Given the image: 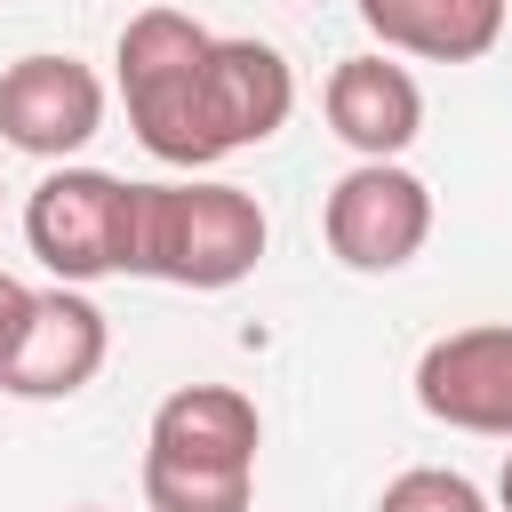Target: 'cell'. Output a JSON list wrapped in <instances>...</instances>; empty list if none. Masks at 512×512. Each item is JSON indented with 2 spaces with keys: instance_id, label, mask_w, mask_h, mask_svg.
<instances>
[{
  "instance_id": "obj_8",
  "label": "cell",
  "mask_w": 512,
  "mask_h": 512,
  "mask_svg": "<svg viewBox=\"0 0 512 512\" xmlns=\"http://www.w3.org/2000/svg\"><path fill=\"white\" fill-rule=\"evenodd\" d=\"M104 128V80L80 56H16L0 72V136L32 160H72Z\"/></svg>"
},
{
  "instance_id": "obj_9",
  "label": "cell",
  "mask_w": 512,
  "mask_h": 512,
  "mask_svg": "<svg viewBox=\"0 0 512 512\" xmlns=\"http://www.w3.org/2000/svg\"><path fill=\"white\" fill-rule=\"evenodd\" d=\"M328 128L360 152V160H400L416 136H424V88L408 64H392V48H368V56H344L328 72Z\"/></svg>"
},
{
  "instance_id": "obj_6",
  "label": "cell",
  "mask_w": 512,
  "mask_h": 512,
  "mask_svg": "<svg viewBox=\"0 0 512 512\" xmlns=\"http://www.w3.org/2000/svg\"><path fill=\"white\" fill-rule=\"evenodd\" d=\"M104 352H112V328L72 280L32 288V304H24V320L0 352V392L8 400H72V392L96 384Z\"/></svg>"
},
{
  "instance_id": "obj_2",
  "label": "cell",
  "mask_w": 512,
  "mask_h": 512,
  "mask_svg": "<svg viewBox=\"0 0 512 512\" xmlns=\"http://www.w3.org/2000/svg\"><path fill=\"white\" fill-rule=\"evenodd\" d=\"M264 416L232 384H176L144 432V512H248Z\"/></svg>"
},
{
  "instance_id": "obj_4",
  "label": "cell",
  "mask_w": 512,
  "mask_h": 512,
  "mask_svg": "<svg viewBox=\"0 0 512 512\" xmlns=\"http://www.w3.org/2000/svg\"><path fill=\"white\" fill-rule=\"evenodd\" d=\"M24 240L72 288L112 280L128 272V248H136V184L104 168H48L24 200Z\"/></svg>"
},
{
  "instance_id": "obj_14",
  "label": "cell",
  "mask_w": 512,
  "mask_h": 512,
  "mask_svg": "<svg viewBox=\"0 0 512 512\" xmlns=\"http://www.w3.org/2000/svg\"><path fill=\"white\" fill-rule=\"evenodd\" d=\"M72 512H104V504H72Z\"/></svg>"
},
{
  "instance_id": "obj_13",
  "label": "cell",
  "mask_w": 512,
  "mask_h": 512,
  "mask_svg": "<svg viewBox=\"0 0 512 512\" xmlns=\"http://www.w3.org/2000/svg\"><path fill=\"white\" fill-rule=\"evenodd\" d=\"M496 504L512 512V456H504V472H496Z\"/></svg>"
},
{
  "instance_id": "obj_5",
  "label": "cell",
  "mask_w": 512,
  "mask_h": 512,
  "mask_svg": "<svg viewBox=\"0 0 512 512\" xmlns=\"http://www.w3.org/2000/svg\"><path fill=\"white\" fill-rule=\"evenodd\" d=\"M320 232H328L336 264H352V272H400L432 240V192L400 160H360V168L336 176V192L320 208Z\"/></svg>"
},
{
  "instance_id": "obj_7",
  "label": "cell",
  "mask_w": 512,
  "mask_h": 512,
  "mask_svg": "<svg viewBox=\"0 0 512 512\" xmlns=\"http://www.w3.org/2000/svg\"><path fill=\"white\" fill-rule=\"evenodd\" d=\"M416 408L448 432L512 440V320L432 336L416 360Z\"/></svg>"
},
{
  "instance_id": "obj_11",
  "label": "cell",
  "mask_w": 512,
  "mask_h": 512,
  "mask_svg": "<svg viewBox=\"0 0 512 512\" xmlns=\"http://www.w3.org/2000/svg\"><path fill=\"white\" fill-rule=\"evenodd\" d=\"M376 512H488V496H480L464 472H448V464H408V472L376 496Z\"/></svg>"
},
{
  "instance_id": "obj_10",
  "label": "cell",
  "mask_w": 512,
  "mask_h": 512,
  "mask_svg": "<svg viewBox=\"0 0 512 512\" xmlns=\"http://www.w3.org/2000/svg\"><path fill=\"white\" fill-rule=\"evenodd\" d=\"M360 24L392 48V56H424V64H480L504 40V8L512 0H352Z\"/></svg>"
},
{
  "instance_id": "obj_1",
  "label": "cell",
  "mask_w": 512,
  "mask_h": 512,
  "mask_svg": "<svg viewBox=\"0 0 512 512\" xmlns=\"http://www.w3.org/2000/svg\"><path fill=\"white\" fill-rule=\"evenodd\" d=\"M112 64L136 144L168 168H216L296 112V72L272 40H216L184 8H136Z\"/></svg>"
},
{
  "instance_id": "obj_3",
  "label": "cell",
  "mask_w": 512,
  "mask_h": 512,
  "mask_svg": "<svg viewBox=\"0 0 512 512\" xmlns=\"http://www.w3.org/2000/svg\"><path fill=\"white\" fill-rule=\"evenodd\" d=\"M264 208L240 184L184 176V184H136V248L128 272L168 288H240L264 264Z\"/></svg>"
},
{
  "instance_id": "obj_12",
  "label": "cell",
  "mask_w": 512,
  "mask_h": 512,
  "mask_svg": "<svg viewBox=\"0 0 512 512\" xmlns=\"http://www.w3.org/2000/svg\"><path fill=\"white\" fill-rule=\"evenodd\" d=\"M24 304H32V288H24L16 272H0V352H8V336H16V320H24Z\"/></svg>"
}]
</instances>
